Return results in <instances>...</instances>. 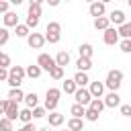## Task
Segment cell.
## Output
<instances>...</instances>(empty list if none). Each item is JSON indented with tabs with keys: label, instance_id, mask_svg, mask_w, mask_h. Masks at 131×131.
Returning a JSON list of instances; mask_svg holds the SVG:
<instances>
[{
	"label": "cell",
	"instance_id": "cell-4",
	"mask_svg": "<svg viewBox=\"0 0 131 131\" xmlns=\"http://www.w3.org/2000/svg\"><path fill=\"white\" fill-rule=\"evenodd\" d=\"M37 66H39L43 72H51L57 63H55V57H51L49 53H39V57H37Z\"/></svg>",
	"mask_w": 131,
	"mask_h": 131
},
{
	"label": "cell",
	"instance_id": "cell-25",
	"mask_svg": "<svg viewBox=\"0 0 131 131\" xmlns=\"http://www.w3.org/2000/svg\"><path fill=\"white\" fill-rule=\"evenodd\" d=\"M70 115H72L74 119H84V115H86V106H82V104H72Z\"/></svg>",
	"mask_w": 131,
	"mask_h": 131
},
{
	"label": "cell",
	"instance_id": "cell-12",
	"mask_svg": "<svg viewBox=\"0 0 131 131\" xmlns=\"http://www.w3.org/2000/svg\"><path fill=\"white\" fill-rule=\"evenodd\" d=\"M104 106H108V108L121 106V96H119V92H108V94L104 96Z\"/></svg>",
	"mask_w": 131,
	"mask_h": 131
},
{
	"label": "cell",
	"instance_id": "cell-13",
	"mask_svg": "<svg viewBox=\"0 0 131 131\" xmlns=\"http://www.w3.org/2000/svg\"><path fill=\"white\" fill-rule=\"evenodd\" d=\"M18 113H20V108H18V102H12V100H8V108H6V119H10V121H16L18 119Z\"/></svg>",
	"mask_w": 131,
	"mask_h": 131
},
{
	"label": "cell",
	"instance_id": "cell-30",
	"mask_svg": "<svg viewBox=\"0 0 131 131\" xmlns=\"http://www.w3.org/2000/svg\"><path fill=\"white\" fill-rule=\"evenodd\" d=\"M18 119L23 121V125L31 123V121H33V111H31V108H27V106H25V108H20V113H18Z\"/></svg>",
	"mask_w": 131,
	"mask_h": 131
},
{
	"label": "cell",
	"instance_id": "cell-10",
	"mask_svg": "<svg viewBox=\"0 0 131 131\" xmlns=\"http://www.w3.org/2000/svg\"><path fill=\"white\" fill-rule=\"evenodd\" d=\"M108 20H111L113 25H117V27H121V25L127 23V20H125V12H123L121 8H115V10L108 14Z\"/></svg>",
	"mask_w": 131,
	"mask_h": 131
},
{
	"label": "cell",
	"instance_id": "cell-6",
	"mask_svg": "<svg viewBox=\"0 0 131 131\" xmlns=\"http://www.w3.org/2000/svg\"><path fill=\"white\" fill-rule=\"evenodd\" d=\"M27 45H29L31 49H41V47L45 45V35H41V33H31V35L27 37Z\"/></svg>",
	"mask_w": 131,
	"mask_h": 131
},
{
	"label": "cell",
	"instance_id": "cell-34",
	"mask_svg": "<svg viewBox=\"0 0 131 131\" xmlns=\"http://www.w3.org/2000/svg\"><path fill=\"white\" fill-rule=\"evenodd\" d=\"M49 76L53 78V80H61L63 78V68H59V66H55L51 72H49Z\"/></svg>",
	"mask_w": 131,
	"mask_h": 131
},
{
	"label": "cell",
	"instance_id": "cell-27",
	"mask_svg": "<svg viewBox=\"0 0 131 131\" xmlns=\"http://www.w3.org/2000/svg\"><path fill=\"white\" fill-rule=\"evenodd\" d=\"M25 70H27V76H29L31 80H37V78L41 76V72H43V70H41L37 63H35V66H33V63H31V66H27Z\"/></svg>",
	"mask_w": 131,
	"mask_h": 131
},
{
	"label": "cell",
	"instance_id": "cell-15",
	"mask_svg": "<svg viewBox=\"0 0 131 131\" xmlns=\"http://www.w3.org/2000/svg\"><path fill=\"white\" fill-rule=\"evenodd\" d=\"M8 76H12V78H18V80H25V76H27V70H25L23 66H10V70H8Z\"/></svg>",
	"mask_w": 131,
	"mask_h": 131
},
{
	"label": "cell",
	"instance_id": "cell-38",
	"mask_svg": "<svg viewBox=\"0 0 131 131\" xmlns=\"http://www.w3.org/2000/svg\"><path fill=\"white\" fill-rule=\"evenodd\" d=\"M0 68L10 70V55H8V53H2V55H0Z\"/></svg>",
	"mask_w": 131,
	"mask_h": 131
},
{
	"label": "cell",
	"instance_id": "cell-32",
	"mask_svg": "<svg viewBox=\"0 0 131 131\" xmlns=\"http://www.w3.org/2000/svg\"><path fill=\"white\" fill-rule=\"evenodd\" d=\"M119 49L123 53H131V39H121L119 41Z\"/></svg>",
	"mask_w": 131,
	"mask_h": 131
},
{
	"label": "cell",
	"instance_id": "cell-24",
	"mask_svg": "<svg viewBox=\"0 0 131 131\" xmlns=\"http://www.w3.org/2000/svg\"><path fill=\"white\" fill-rule=\"evenodd\" d=\"M76 90H78V86H76V82H74V78H66V82H63V86H61V92H66V94H76Z\"/></svg>",
	"mask_w": 131,
	"mask_h": 131
},
{
	"label": "cell",
	"instance_id": "cell-11",
	"mask_svg": "<svg viewBox=\"0 0 131 131\" xmlns=\"http://www.w3.org/2000/svg\"><path fill=\"white\" fill-rule=\"evenodd\" d=\"M88 90H90V94H92V98H102V94H104V82H90V86H88Z\"/></svg>",
	"mask_w": 131,
	"mask_h": 131
},
{
	"label": "cell",
	"instance_id": "cell-47",
	"mask_svg": "<svg viewBox=\"0 0 131 131\" xmlns=\"http://www.w3.org/2000/svg\"><path fill=\"white\" fill-rule=\"evenodd\" d=\"M66 131H70V129H66Z\"/></svg>",
	"mask_w": 131,
	"mask_h": 131
},
{
	"label": "cell",
	"instance_id": "cell-21",
	"mask_svg": "<svg viewBox=\"0 0 131 131\" xmlns=\"http://www.w3.org/2000/svg\"><path fill=\"white\" fill-rule=\"evenodd\" d=\"M8 100L20 102V100H25V92H23L20 88H10V90H8Z\"/></svg>",
	"mask_w": 131,
	"mask_h": 131
},
{
	"label": "cell",
	"instance_id": "cell-9",
	"mask_svg": "<svg viewBox=\"0 0 131 131\" xmlns=\"http://www.w3.org/2000/svg\"><path fill=\"white\" fill-rule=\"evenodd\" d=\"M41 6H43V0H31L29 10H27V16H31V18H39V16H41Z\"/></svg>",
	"mask_w": 131,
	"mask_h": 131
},
{
	"label": "cell",
	"instance_id": "cell-48",
	"mask_svg": "<svg viewBox=\"0 0 131 131\" xmlns=\"http://www.w3.org/2000/svg\"><path fill=\"white\" fill-rule=\"evenodd\" d=\"M0 55H2V51H0Z\"/></svg>",
	"mask_w": 131,
	"mask_h": 131
},
{
	"label": "cell",
	"instance_id": "cell-5",
	"mask_svg": "<svg viewBox=\"0 0 131 131\" xmlns=\"http://www.w3.org/2000/svg\"><path fill=\"white\" fill-rule=\"evenodd\" d=\"M74 98H76V104H82V106H86V108H88V104L92 102V94H90L88 88H78L76 94H74Z\"/></svg>",
	"mask_w": 131,
	"mask_h": 131
},
{
	"label": "cell",
	"instance_id": "cell-37",
	"mask_svg": "<svg viewBox=\"0 0 131 131\" xmlns=\"http://www.w3.org/2000/svg\"><path fill=\"white\" fill-rule=\"evenodd\" d=\"M0 131H12V121L6 119V117H2L0 119Z\"/></svg>",
	"mask_w": 131,
	"mask_h": 131
},
{
	"label": "cell",
	"instance_id": "cell-17",
	"mask_svg": "<svg viewBox=\"0 0 131 131\" xmlns=\"http://www.w3.org/2000/svg\"><path fill=\"white\" fill-rule=\"evenodd\" d=\"M2 18H4V27H6V29H8V27H16V25H18V16H16V12H12V10H10V12H6Z\"/></svg>",
	"mask_w": 131,
	"mask_h": 131
},
{
	"label": "cell",
	"instance_id": "cell-42",
	"mask_svg": "<svg viewBox=\"0 0 131 131\" xmlns=\"http://www.w3.org/2000/svg\"><path fill=\"white\" fill-rule=\"evenodd\" d=\"M18 131H39V129H37V127H35L33 123H27V125H23V127H20Z\"/></svg>",
	"mask_w": 131,
	"mask_h": 131
},
{
	"label": "cell",
	"instance_id": "cell-1",
	"mask_svg": "<svg viewBox=\"0 0 131 131\" xmlns=\"http://www.w3.org/2000/svg\"><path fill=\"white\" fill-rule=\"evenodd\" d=\"M123 84V72L121 70H111L106 74V80H104V88H108L111 92H117Z\"/></svg>",
	"mask_w": 131,
	"mask_h": 131
},
{
	"label": "cell",
	"instance_id": "cell-29",
	"mask_svg": "<svg viewBox=\"0 0 131 131\" xmlns=\"http://www.w3.org/2000/svg\"><path fill=\"white\" fill-rule=\"evenodd\" d=\"M88 108H92L94 113H98V115H100V113L104 111V100H102V98H92V102L88 104Z\"/></svg>",
	"mask_w": 131,
	"mask_h": 131
},
{
	"label": "cell",
	"instance_id": "cell-33",
	"mask_svg": "<svg viewBox=\"0 0 131 131\" xmlns=\"http://www.w3.org/2000/svg\"><path fill=\"white\" fill-rule=\"evenodd\" d=\"M8 39H10L8 29H6V27H0V47H2V45H6V43H8Z\"/></svg>",
	"mask_w": 131,
	"mask_h": 131
},
{
	"label": "cell",
	"instance_id": "cell-35",
	"mask_svg": "<svg viewBox=\"0 0 131 131\" xmlns=\"http://www.w3.org/2000/svg\"><path fill=\"white\" fill-rule=\"evenodd\" d=\"M43 117H47L45 106H35L33 108V119H43Z\"/></svg>",
	"mask_w": 131,
	"mask_h": 131
},
{
	"label": "cell",
	"instance_id": "cell-22",
	"mask_svg": "<svg viewBox=\"0 0 131 131\" xmlns=\"http://www.w3.org/2000/svg\"><path fill=\"white\" fill-rule=\"evenodd\" d=\"M25 104H27V108H35V106H39V96L35 94V92H29V94H25Z\"/></svg>",
	"mask_w": 131,
	"mask_h": 131
},
{
	"label": "cell",
	"instance_id": "cell-41",
	"mask_svg": "<svg viewBox=\"0 0 131 131\" xmlns=\"http://www.w3.org/2000/svg\"><path fill=\"white\" fill-rule=\"evenodd\" d=\"M8 108V98H0V115H6Z\"/></svg>",
	"mask_w": 131,
	"mask_h": 131
},
{
	"label": "cell",
	"instance_id": "cell-39",
	"mask_svg": "<svg viewBox=\"0 0 131 131\" xmlns=\"http://www.w3.org/2000/svg\"><path fill=\"white\" fill-rule=\"evenodd\" d=\"M8 86L10 88H20V84H23V80H18V78H12V76H8Z\"/></svg>",
	"mask_w": 131,
	"mask_h": 131
},
{
	"label": "cell",
	"instance_id": "cell-16",
	"mask_svg": "<svg viewBox=\"0 0 131 131\" xmlns=\"http://www.w3.org/2000/svg\"><path fill=\"white\" fill-rule=\"evenodd\" d=\"M47 119H49V127H59V125H63V115L61 113H49L47 115Z\"/></svg>",
	"mask_w": 131,
	"mask_h": 131
},
{
	"label": "cell",
	"instance_id": "cell-3",
	"mask_svg": "<svg viewBox=\"0 0 131 131\" xmlns=\"http://www.w3.org/2000/svg\"><path fill=\"white\" fill-rule=\"evenodd\" d=\"M59 39H61V25L57 20L47 23V27H45V41L47 43H59Z\"/></svg>",
	"mask_w": 131,
	"mask_h": 131
},
{
	"label": "cell",
	"instance_id": "cell-2",
	"mask_svg": "<svg viewBox=\"0 0 131 131\" xmlns=\"http://www.w3.org/2000/svg\"><path fill=\"white\" fill-rule=\"evenodd\" d=\"M59 96H61L59 88H47V92H45V111L47 113H55V108L59 104Z\"/></svg>",
	"mask_w": 131,
	"mask_h": 131
},
{
	"label": "cell",
	"instance_id": "cell-7",
	"mask_svg": "<svg viewBox=\"0 0 131 131\" xmlns=\"http://www.w3.org/2000/svg\"><path fill=\"white\" fill-rule=\"evenodd\" d=\"M102 41H104L106 45H117V43H119V31H117L115 27H108V29L102 33Z\"/></svg>",
	"mask_w": 131,
	"mask_h": 131
},
{
	"label": "cell",
	"instance_id": "cell-18",
	"mask_svg": "<svg viewBox=\"0 0 131 131\" xmlns=\"http://www.w3.org/2000/svg\"><path fill=\"white\" fill-rule=\"evenodd\" d=\"M111 27V20H108V16H100V18H94V29L96 31H106Z\"/></svg>",
	"mask_w": 131,
	"mask_h": 131
},
{
	"label": "cell",
	"instance_id": "cell-31",
	"mask_svg": "<svg viewBox=\"0 0 131 131\" xmlns=\"http://www.w3.org/2000/svg\"><path fill=\"white\" fill-rule=\"evenodd\" d=\"M117 31H119V37H123V39H131V23L121 25Z\"/></svg>",
	"mask_w": 131,
	"mask_h": 131
},
{
	"label": "cell",
	"instance_id": "cell-45",
	"mask_svg": "<svg viewBox=\"0 0 131 131\" xmlns=\"http://www.w3.org/2000/svg\"><path fill=\"white\" fill-rule=\"evenodd\" d=\"M39 131H51V129H49V125H47V127H43V129H39Z\"/></svg>",
	"mask_w": 131,
	"mask_h": 131
},
{
	"label": "cell",
	"instance_id": "cell-40",
	"mask_svg": "<svg viewBox=\"0 0 131 131\" xmlns=\"http://www.w3.org/2000/svg\"><path fill=\"white\" fill-rule=\"evenodd\" d=\"M119 108H121V115L123 117H131V104H121Z\"/></svg>",
	"mask_w": 131,
	"mask_h": 131
},
{
	"label": "cell",
	"instance_id": "cell-28",
	"mask_svg": "<svg viewBox=\"0 0 131 131\" xmlns=\"http://www.w3.org/2000/svg\"><path fill=\"white\" fill-rule=\"evenodd\" d=\"M14 35L20 37V39H27V37L31 35V29H29L27 25H16V27H14Z\"/></svg>",
	"mask_w": 131,
	"mask_h": 131
},
{
	"label": "cell",
	"instance_id": "cell-43",
	"mask_svg": "<svg viewBox=\"0 0 131 131\" xmlns=\"http://www.w3.org/2000/svg\"><path fill=\"white\" fill-rule=\"evenodd\" d=\"M0 12H2V14L10 12V10H8V2H6V0H0Z\"/></svg>",
	"mask_w": 131,
	"mask_h": 131
},
{
	"label": "cell",
	"instance_id": "cell-44",
	"mask_svg": "<svg viewBox=\"0 0 131 131\" xmlns=\"http://www.w3.org/2000/svg\"><path fill=\"white\" fill-rule=\"evenodd\" d=\"M6 80H8V70L0 68V82H6Z\"/></svg>",
	"mask_w": 131,
	"mask_h": 131
},
{
	"label": "cell",
	"instance_id": "cell-36",
	"mask_svg": "<svg viewBox=\"0 0 131 131\" xmlns=\"http://www.w3.org/2000/svg\"><path fill=\"white\" fill-rule=\"evenodd\" d=\"M98 117H100L98 113H94L92 108H86V115H84V119H86V121H90V123H96V121H98Z\"/></svg>",
	"mask_w": 131,
	"mask_h": 131
},
{
	"label": "cell",
	"instance_id": "cell-19",
	"mask_svg": "<svg viewBox=\"0 0 131 131\" xmlns=\"http://www.w3.org/2000/svg\"><path fill=\"white\" fill-rule=\"evenodd\" d=\"M78 51H80V57H86V59H92V53H94V47H92L90 43H82V45L78 47Z\"/></svg>",
	"mask_w": 131,
	"mask_h": 131
},
{
	"label": "cell",
	"instance_id": "cell-8",
	"mask_svg": "<svg viewBox=\"0 0 131 131\" xmlns=\"http://www.w3.org/2000/svg\"><path fill=\"white\" fill-rule=\"evenodd\" d=\"M88 12H90V16L100 18V16H104V12H106V4H104V2H92V4L88 6Z\"/></svg>",
	"mask_w": 131,
	"mask_h": 131
},
{
	"label": "cell",
	"instance_id": "cell-46",
	"mask_svg": "<svg viewBox=\"0 0 131 131\" xmlns=\"http://www.w3.org/2000/svg\"><path fill=\"white\" fill-rule=\"evenodd\" d=\"M127 4H129V8H131V0H127Z\"/></svg>",
	"mask_w": 131,
	"mask_h": 131
},
{
	"label": "cell",
	"instance_id": "cell-14",
	"mask_svg": "<svg viewBox=\"0 0 131 131\" xmlns=\"http://www.w3.org/2000/svg\"><path fill=\"white\" fill-rule=\"evenodd\" d=\"M74 82H76V86H78V88H84V86H88V84H90V78H88V74H86V72H76Z\"/></svg>",
	"mask_w": 131,
	"mask_h": 131
},
{
	"label": "cell",
	"instance_id": "cell-26",
	"mask_svg": "<svg viewBox=\"0 0 131 131\" xmlns=\"http://www.w3.org/2000/svg\"><path fill=\"white\" fill-rule=\"evenodd\" d=\"M68 129L70 131H84V119H70L68 121Z\"/></svg>",
	"mask_w": 131,
	"mask_h": 131
},
{
	"label": "cell",
	"instance_id": "cell-23",
	"mask_svg": "<svg viewBox=\"0 0 131 131\" xmlns=\"http://www.w3.org/2000/svg\"><path fill=\"white\" fill-rule=\"evenodd\" d=\"M55 63H57L59 68L66 70V66L70 63V53H68V51H59V53L55 55Z\"/></svg>",
	"mask_w": 131,
	"mask_h": 131
},
{
	"label": "cell",
	"instance_id": "cell-49",
	"mask_svg": "<svg viewBox=\"0 0 131 131\" xmlns=\"http://www.w3.org/2000/svg\"><path fill=\"white\" fill-rule=\"evenodd\" d=\"M84 131H86V129H84Z\"/></svg>",
	"mask_w": 131,
	"mask_h": 131
},
{
	"label": "cell",
	"instance_id": "cell-20",
	"mask_svg": "<svg viewBox=\"0 0 131 131\" xmlns=\"http://www.w3.org/2000/svg\"><path fill=\"white\" fill-rule=\"evenodd\" d=\"M76 68H78V72H86V74H88V70L92 68V59L78 57V59H76Z\"/></svg>",
	"mask_w": 131,
	"mask_h": 131
}]
</instances>
